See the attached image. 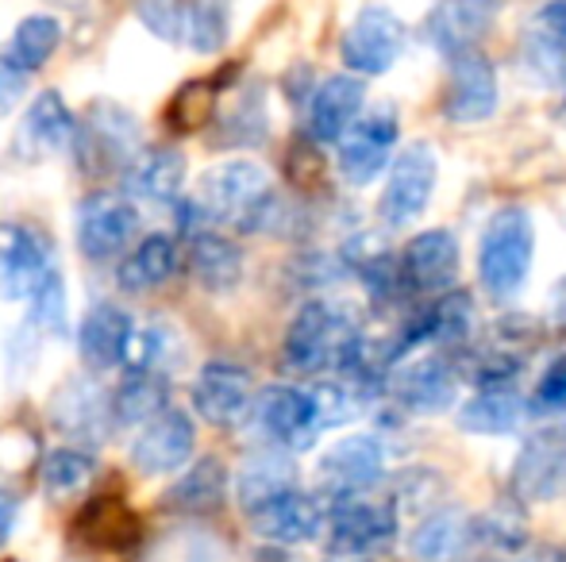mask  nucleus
I'll return each mask as SVG.
<instances>
[{
  "instance_id": "f257e3e1",
  "label": "nucleus",
  "mask_w": 566,
  "mask_h": 562,
  "mask_svg": "<svg viewBox=\"0 0 566 562\" xmlns=\"http://www.w3.org/2000/svg\"><path fill=\"white\" fill-rule=\"evenodd\" d=\"M363 324L355 320L347 305L328 297H313L293 312L282 339V367L301 378L343 374L363 343Z\"/></svg>"
},
{
  "instance_id": "f03ea898",
  "label": "nucleus",
  "mask_w": 566,
  "mask_h": 562,
  "mask_svg": "<svg viewBox=\"0 0 566 562\" xmlns=\"http://www.w3.org/2000/svg\"><path fill=\"white\" fill-rule=\"evenodd\" d=\"M193 201L205 212V220L239 227V232H274L277 216H282L266 166L251 162V158H231V162L205 170Z\"/></svg>"
},
{
  "instance_id": "7ed1b4c3",
  "label": "nucleus",
  "mask_w": 566,
  "mask_h": 562,
  "mask_svg": "<svg viewBox=\"0 0 566 562\" xmlns=\"http://www.w3.org/2000/svg\"><path fill=\"white\" fill-rule=\"evenodd\" d=\"M536 266V220L521 204H505L485 220L478 240V282L493 300H513Z\"/></svg>"
},
{
  "instance_id": "20e7f679",
  "label": "nucleus",
  "mask_w": 566,
  "mask_h": 562,
  "mask_svg": "<svg viewBox=\"0 0 566 562\" xmlns=\"http://www.w3.org/2000/svg\"><path fill=\"white\" fill-rule=\"evenodd\" d=\"M459 385L462 374L454 354L432 347V351L409 354L405 362H397L386 382V393L394 397V405L401 413L436 416V413H448L454 401H459Z\"/></svg>"
},
{
  "instance_id": "39448f33",
  "label": "nucleus",
  "mask_w": 566,
  "mask_h": 562,
  "mask_svg": "<svg viewBox=\"0 0 566 562\" xmlns=\"http://www.w3.org/2000/svg\"><path fill=\"white\" fill-rule=\"evenodd\" d=\"M509 494L524 505H547L566 494V421L528 432L509 470Z\"/></svg>"
},
{
  "instance_id": "423d86ee",
  "label": "nucleus",
  "mask_w": 566,
  "mask_h": 562,
  "mask_svg": "<svg viewBox=\"0 0 566 562\" xmlns=\"http://www.w3.org/2000/svg\"><path fill=\"white\" fill-rule=\"evenodd\" d=\"M436 178H440V155L432 142H409L397 150L394 166H389L386 189L378 197V220L386 227H409L412 220L424 216L428 201H432Z\"/></svg>"
},
{
  "instance_id": "0eeeda50",
  "label": "nucleus",
  "mask_w": 566,
  "mask_h": 562,
  "mask_svg": "<svg viewBox=\"0 0 566 562\" xmlns=\"http://www.w3.org/2000/svg\"><path fill=\"white\" fill-rule=\"evenodd\" d=\"M251 424H254V432L266 439V447H282V450L313 447L316 435L324 432L321 416H316L313 390H301V385H290V382L259 390L254 409H251Z\"/></svg>"
},
{
  "instance_id": "6e6552de",
  "label": "nucleus",
  "mask_w": 566,
  "mask_h": 562,
  "mask_svg": "<svg viewBox=\"0 0 566 562\" xmlns=\"http://www.w3.org/2000/svg\"><path fill=\"white\" fill-rule=\"evenodd\" d=\"M397 501H370V497H332L328 501V551H355V555H386L397 540Z\"/></svg>"
},
{
  "instance_id": "1a4fd4ad",
  "label": "nucleus",
  "mask_w": 566,
  "mask_h": 562,
  "mask_svg": "<svg viewBox=\"0 0 566 562\" xmlns=\"http://www.w3.org/2000/svg\"><path fill=\"white\" fill-rule=\"evenodd\" d=\"M54 274H59V258L43 227L23 220L0 227V293L8 300H31Z\"/></svg>"
},
{
  "instance_id": "9d476101",
  "label": "nucleus",
  "mask_w": 566,
  "mask_h": 562,
  "mask_svg": "<svg viewBox=\"0 0 566 562\" xmlns=\"http://www.w3.org/2000/svg\"><path fill=\"white\" fill-rule=\"evenodd\" d=\"M397 136H401V124H397L394 105L370 108V113L358 116L355 128L336 142V162L343 181L355 189L378 181V173L389 170L397 158Z\"/></svg>"
},
{
  "instance_id": "9b49d317",
  "label": "nucleus",
  "mask_w": 566,
  "mask_h": 562,
  "mask_svg": "<svg viewBox=\"0 0 566 562\" xmlns=\"http://www.w3.org/2000/svg\"><path fill=\"white\" fill-rule=\"evenodd\" d=\"M405 51V23L389 8L366 4L355 20L347 23L339 39V59L347 74L358 77H381L397 66Z\"/></svg>"
},
{
  "instance_id": "f8f14e48",
  "label": "nucleus",
  "mask_w": 566,
  "mask_h": 562,
  "mask_svg": "<svg viewBox=\"0 0 566 562\" xmlns=\"http://www.w3.org/2000/svg\"><path fill=\"white\" fill-rule=\"evenodd\" d=\"M497 100H501V82H497L493 62L478 51L454 54L448 66V82H443V93H440L443 120L454 124V128L482 124L497 113Z\"/></svg>"
},
{
  "instance_id": "ddd939ff",
  "label": "nucleus",
  "mask_w": 566,
  "mask_h": 562,
  "mask_svg": "<svg viewBox=\"0 0 566 562\" xmlns=\"http://www.w3.org/2000/svg\"><path fill=\"white\" fill-rule=\"evenodd\" d=\"M381 478H386V443L374 432L343 435L321 458V486L328 497H366Z\"/></svg>"
},
{
  "instance_id": "4468645a",
  "label": "nucleus",
  "mask_w": 566,
  "mask_h": 562,
  "mask_svg": "<svg viewBox=\"0 0 566 562\" xmlns=\"http://www.w3.org/2000/svg\"><path fill=\"white\" fill-rule=\"evenodd\" d=\"M401 278L409 297H440V293L459 289V271H462V247L448 227H428L417 232L401 247Z\"/></svg>"
},
{
  "instance_id": "2eb2a0df",
  "label": "nucleus",
  "mask_w": 566,
  "mask_h": 562,
  "mask_svg": "<svg viewBox=\"0 0 566 562\" xmlns=\"http://www.w3.org/2000/svg\"><path fill=\"white\" fill-rule=\"evenodd\" d=\"M193 413L212 427H239L251 421L254 409V382L239 362L217 359L205 362L193 378Z\"/></svg>"
},
{
  "instance_id": "dca6fc26",
  "label": "nucleus",
  "mask_w": 566,
  "mask_h": 562,
  "mask_svg": "<svg viewBox=\"0 0 566 562\" xmlns=\"http://www.w3.org/2000/svg\"><path fill=\"white\" fill-rule=\"evenodd\" d=\"M135 224H139V212H135L132 197L119 193H93L77 204V251H82L90 263H108L119 251L132 243Z\"/></svg>"
},
{
  "instance_id": "f3484780",
  "label": "nucleus",
  "mask_w": 566,
  "mask_h": 562,
  "mask_svg": "<svg viewBox=\"0 0 566 562\" xmlns=\"http://www.w3.org/2000/svg\"><path fill=\"white\" fill-rule=\"evenodd\" d=\"M247 517H251V532L274 548H301L328 532V505L305 489H290Z\"/></svg>"
},
{
  "instance_id": "a211bd4d",
  "label": "nucleus",
  "mask_w": 566,
  "mask_h": 562,
  "mask_svg": "<svg viewBox=\"0 0 566 562\" xmlns=\"http://www.w3.org/2000/svg\"><path fill=\"white\" fill-rule=\"evenodd\" d=\"M197 447V427L193 416L181 413V409H166L155 421H147L143 427H135L132 439V466L139 474H178L181 466L193 458Z\"/></svg>"
},
{
  "instance_id": "6ab92c4d",
  "label": "nucleus",
  "mask_w": 566,
  "mask_h": 562,
  "mask_svg": "<svg viewBox=\"0 0 566 562\" xmlns=\"http://www.w3.org/2000/svg\"><path fill=\"white\" fill-rule=\"evenodd\" d=\"M366 113V77L358 74H332L308 93V120L305 131L316 142H339L358 116Z\"/></svg>"
},
{
  "instance_id": "aec40b11",
  "label": "nucleus",
  "mask_w": 566,
  "mask_h": 562,
  "mask_svg": "<svg viewBox=\"0 0 566 562\" xmlns=\"http://www.w3.org/2000/svg\"><path fill=\"white\" fill-rule=\"evenodd\" d=\"M77 147H82L85 158L101 162L105 170L113 166H124L139 155V124H135L132 113H124L113 100H97V105L85 113V124L77 128Z\"/></svg>"
},
{
  "instance_id": "412c9836",
  "label": "nucleus",
  "mask_w": 566,
  "mask_h": 562,
  "mask_svg": "<svg viewBox=\"0 0 566 562\" xmlns=\"http://www.w3.org/2000/svg\"><path fill=\"white\" fill-rule=\"evenodd\" d=\"M135 336V320L116 300H97L77 328V354L90 370H113L127 362V347Z\"/></svg>"
},
{
  "instance_id": "4be33fe9",
  "label": "nucleus",
  "mask_w": 566,
  "mask_h": 562,
  "mask_svg": "<svg viewBox=\"0 0 566 562\" xmlns=\"http://www.w3.org/2000/svg\"><path fill=\"white\" fill-rule=\"evenodd\" d=\"M186 185V155L174 147H143L124 170V193L139 204H174Z\"/></svg>"
},
{
  "instance_id": "5701e85b",
  "label": "nucleus",
  "mask_w": 566,
  "mask_h": 562,
  "mask_svg": "<svg viewBox=\"0 0 566 562\" xmlns=\"http://www.w3.org/2000/svg\"><path fill=\"white\" fill-rule=\"evenodd\" d=\"M290 489H301V474L297 463H293V450L282 447H259L254 455L243 458L235 474V501L243 505V512L262 509Z\"/></svg>"
},
{
  "instance_id": "b1692460",
  "label": "nucleus",
  "mask_w": 566,
  "mask_h": 562,
  "mask_svg": "<svg viewBox=\"0 0 566 562\" xmlns=\"http://www.w3.org/2000/svg\"><path fill=\"white\" fill-rule=\"evenodd\" d=\"M493 28V0H436L428 12V39L448 59L467 54Z\"/></svg>"
},
{
  "instance_id": "393cba45",
  "label": "nucleus",
  "mask_w": 566,
  "mask_h": 562,
  "mask_svg": "<svg viewBox=\"0 0 566 562\" xmlns=\"http://www.w3.org/2000/svg\"><path fill=\"white\" fill-rule=\"evenodd\" d=\"M474 543V517L462 509H432L409 532L412 562H459Z\"/></svg>"
},
{
  "instance_id": "a878e982",
  "label": "nucleus",
  "mask_w": 566,
  "mask_h": 562,
  "mask_svg": "<svg viewBox=\"0 0 566 562\" xmlns=\"http://www.w3.org/2000/svg\"><path fill=\"white\" fill-rule=\"evenodd\" d=\"M186 266L189 278L201 285L205 293H231L243 282V251H239L235 240L212 232V227L189 235Z\"/></svg>"
},
{
  "instance_id": "bb28decb",
  "label": "nucleus",
  "mask_w": 566,
  "mask_h": 562,
  "mask_svg": "<svg viewBox=\"0 0 566 562\" xmlns=\"http://www.w3.org/2000/svg\"><path fill=\"white\" fill-rule=\"evenodd\" d=\"M228 501V466L220 458H197L193 466L178 474L170 489H166V509L181 512V517H212Z\"/></svg>"
},
{
  "instance_id": "cd10ccee",
  "label": "nucleus",
  "mask_w": 566,
  "mask_h": 562,
  "mask_svg": "<svg viewBox=\"0 0 566 562\" xmlns=\"http://www.w3.org/2000/svg\"><path fill=\"white\" fill-rule=\"evenodd\" d=\"M77 139V120L59 89H46L31 100L28 116L20 124V150L35 158H46L54 150H66Z\"/></svg>"
},
{
  "instance_id": "c85d7f7f",
  "label": "nucleus",
  "mask_w": 566,
  "mask_h": 562,
  "mask_svg": "<svg viewBox=\"0 0 566 562\" xmlns=\"http://www.w3.org/2000/svg\"><path fill=\"white\" fill-rule=\"evenodd\" d=\"M178 271V243L170 235H147L139 240L116 266V285L132 297L150 289H163Z\"/></svg>"
},
{
  "instance_id": "c756f323",
  "label": "nucleus",
  "mask_w": 566,
  "mask_h": 562,
  "mask_svg": "<svg viewBox=\"0 0 566 562\" xmlns=\"http://www.w3.org/2000/svg\"><path fill=\"white\" fill-rule=\"evenodd\" d=\"M528 401L521 397V393L509 385V390H474L467 401L459 405V413H454V421H459L462 432L470 435H509L516 432V427L524 424V416H528Z\"/></svg>"
},
{
  "instance_id": "7c9ffc66",
  "label": "nucleus",
  "mask_w": 566,
  "mask_h": 562,
  "mask_svg": "<svg viewBox=\"0 0 566 562\" xmlns=\"http://www.w3.org/2000/svg\"><path fill=\"white\" fill-rule=\"evenodd\" d=\"M51 416L62 432L70 435H90V439H105L108 421H116L113 413V397L97 390L90 382H70L59 390V397L51 401Z\"/></svg>"
},
{
  "instance_id": "2f4dec72",
  "label": "nucleus",
  "mask_w": 566,
  "mask_h": 562,
  "mask_svg": "<svg viewBox=\"0 0 566 562\" xmlns=\"http://www.w3.org/2000/svg\"><path fill=\"white\" fill-rule=\"evenodd\" d=\"M454 362H459L462 382H470L474 390H509L524 370V354L513 351V343H501V339H493V343L470 339L467 347L454 351Z\"/></svg>"
},
{
  "instance_id": "473e14b6",
  "label": "nucleus",
  "mask_w": 566,
  "mask_h": 562,
  "mask_svg": "<svg viewBox=\"0 0 566 562\" xmlns=\"http://www.w3.org/2000/svg\"><path fill=\"white\" fill-rule=\"evenodd\" d=\"M59 43H62V23L54 20V15H43V12L28 15V20L15 23L12 39H8L4 51H0V66L28 77L51 62V54L59 51Z\"/></svg>"
},
{
  "instance_id": "72a5a7b5",
  "label": "nucleus",
  "mask_w": 566,
  "mask_h": 562,
  "mask_svg": "<svg viewBox=\"0 0 566 562\" xmlns=\"http://www.w3.org/2000/svg\"><path fill=\"white\" fill-rule=\"evenodd\" d=\"M474 540L485 543L490 551H501V555H521L532 540L528 505L516 501L513 494L497 497L482 517H474Z\"/></svg>"
},
{
  "instance_id": "f704fd0d",
  "label": "nucleus",
  "mask_w": 566,
  "mask_h": 562,
  "mask_svg": "<svg viewBox=\"0 0 566 562\" xmlns=\"http://www.w3.org/2000/svg\"><path fill=\"white\" fill-rule=\"evenodd\" d=\"M77 528H82V540L101 551H124L139 540V520H135V512L119 497H97V501H90L82 520H77Z\"/></svg>"
},
{
  "instance_id": "c9c22d12",
  "label": "nucleus",
  "mask_w": 566,
  "mask_h": 562,
  "mask_svg": "<svg viewBox=\"0 0 566 562\" xmlns=\"http://www.w3.org/2000/svg\"><path fill=\"white\" fill-rule=\"evenodd\" d=\"M97 474V458L82 447H54L43 455V466H39V481H43V494L51 501H70L77 497Z\"/></svg>"
},
{
  "instance_id": "e433bc0d",
  "label": "nucleus",
  "mask_w": 566,
  "mask_h": 562,
  "mask_svg": "<svg viewBox=\"0 0 566 562\" xmlns=\"http://www.w3.org/2000/svg\"><path fill=\"white\" fill-rule=\"evenodd\" d=\"M166 409H170V390H166L163 374H127L113 393L116 424L127 427H143L147 421H155L158 413H166Z\"/></svg>"
},
{
  "instance_id": "4c0bfd02",
  "label": "nucleus",
  "mask_w": 566,
  "mask_h": 562,
  "mask_svg": "<svg viewBox=\"0 0 566 562\" xmlns=\"http://www.w3.org/2000/svg\"><path fill=\"white\" fill-rule=\"evenodd\" d=\"M217 108V82H186L166 105V124L174 131H197Z\"/></svg>"
},
{
  "instance_id": "58836bf2",
  "label": "nucleus",
  "mask_w": 566,
  "mask_h": 562,
  "mask_svg": "<svg viewBox=\"0 0 566 562\" xmlns=\"http://www.w3.org/2000/svg\"><path fill=\"white\" fill-rule=\"evenodd\" d=\"M186 35L193 51L217 54L228 39V4L224 0H193L186 8Z\"/></svg>"
},
{
  "instance_id": "ea45409f",
  "label": "nucleus",
  "mask_w": 566,
  "mask_h": 562,
  "mask_svg": "<svg viewBox=\"0 0 566 562\" xmlns=\"http://www.w3.org/2000/svg\"><path fill=\"white\" fill-rule=\"evenodd\" d=\"M170 351H174V336H170V331L158 328V324H147V328H135L124 367L132 370V374H158Z\"/></svg>"
},
{
  "instance_id": "a19ab883",
  "label": "nucleus",
  "mask_w": 566,
  "mask_h": 562,
  "mask_svg": "<svg viewBox=\"0 0 566 562\" xmlns=\"http://www.w3.org/2000/svg\"><path fill=\"white\" fill-rule=\"evenodd\" d=\"M220 128H228V131L217 142H228V147H259V142L266 139V108H262L259 97H243L224 116Z\"/></svg>"
},
{
  "instance_id": "79ce46f5",
  "label": "nucleus",
  "mask_w": 566,
  "mask_h": 562,
  "mask_svg": "<svg viewBox=\"0 0 566 562\" xmlns=\"http://www.w3.org/2000/svg\"><path fill=\"white\" fill-rule=\"evenodd\" d=\"M132 8L143 28L163 39V43L186 39V8H181L178 0H132Z\"/></svg>"
},
{
  "instance_id": "37998d69",
  "label": "nucleus",
  "mask_w": 566,
  "mask_h": 562,
  "mask_svg": "<svg viewBox=\"0 0 566 562\" xmlns=\"http://www.w3.org/2000/svg\"><path fill=\"white\" fill-rule=\"evenodd\" d=\"M528 409L539 416H566V354H555L544 367L528 397Z\"/></svg>"
},
{
  "instance_id": "c03bdc74",
  "label": "nucleus",
  "mask_w": 566,
  "mask_h": 562,
  "mask_svg": "<svg viewBox=\"0 0 566 562\" xmlns=\"http://www.w3.org/2000/svg\"><path fill=\"white\" fill-rule=\"evenodd\" d=\"M28 308H31V320H35L39 328H46V331H62V328H66V312H70V308H66V282H62V271L54 274V278L28 300Z\"/></svg>"
},
{
  "instance_id": "a18cd8bd",
  "label": "nucleus",
  "mask_w": 566,
  "mask_h": 562,
  "mask_svg": "<svg viewBox=\"0 0 566 562\" xmlns=\"http://www.w3.org/2000/svg\"><path fill=\"white\" fill-rule=\"evenodd\" d=\"M285 173L297 189H313L316 181L324 178V155H321V142L316 139H301L293 142L290 158H285Z\"/></svg>"
},
{
  "instance_id": "49530a36",
  "label": "nucleus",
  "mask_w": 566,
  "mask_h": 562,
  "mask_svg": "<svg viewBox=\"0 0 566 562\" xmlns=\"http://www.w3.org/2000/svg\"><path fill=\"white\" fill-rule=\"evenodd\" d=\"M23 89H28V77L15 74V70H8V66H0V120L20 105Z\"/></svg>"
},
{
  "instance_id": "de8ad7c7",
  "label": "nucleus",
  "mask_w": 566,
  "mask_h": 562,
  "mask_svg": "<svg viewBox=\"0 0 566 562\" xmlns=\"http://www.w3.org/2000/svg\"><path fill=\"white\" fill-rule=\"evenodd\" d=\"M539 28L552 31L555 39H566V0H552V4H544V12H539Z\"/></svg>"
},
{
  "instance_id": "09e8293b",
  "label": "nucleus",
  "mask_w": 566,
  "mask_h": 562,
  "mask_svg": "<svg viewBox=\"0 0 566 562\" xmlns=\"http://www.w3.org/2000/svg\"><path fill=\"white\" fill-rule=\"evenodd\" d=\"M12 524H15V501L8 494H0V548L12 536Z\"/></svg>"
},
{
  "instance_id": "8fccbe9b",
  "label": "nucleus",
  "mask_w": 566,
  "mask_h": 562,
  "mask_svg": "<svg viewBox=\"0 0 566 562\" xmlns=\"http://www.w3.org/2000/svg\"><path fill=\"white\" fill-rule=\"evenodd\" d=\"M251 562H293V555L285 548H274V543H266L262 551H254Z\"/></svg>"
},
{
  "instance_id": "3c124183",
  "label": "nucleus",
  "mask_w": 566,
  "mask_h": 562,
  "mask_svg": "<svg viewBox=\"0 0 566 562\" xmlns=\"http://www.w3.org/2000/svg\"><path fill=\"white\" fill-rule=\"evenodd\" d=\"M552 312H555V324L566 331V278L559 282V289H555V300H552Z\"/></svg>"
},
{
  "instance_id": "603ef678",
  "label": "nucleus",
  "mask_w": 566,
  "mask_h": 562,
  "mask_svg": "<svg viewBox=\"0 0 566 562\" xmlns=\"http://www.w3.org/2000/svg\"><path fill=\"white\" fill-rule=\"evenodd\" d=\"M324 562H381V555H355V551H328Z\"/></svg>"
}]
</instances>
